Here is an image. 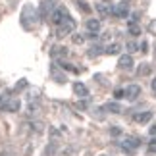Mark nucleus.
Listing matches in <instances>:
<instances>
[{
	"instance_id": "1",
	"label": "nucleus",
	"mask_w": 156,
	"mask_h": 156,
	"mask_svg": "<svg viewBox=\"0 0 156 156\" xmlns=\"http://www.w3.org/2000/svg\"><path fill=\"white\" fill-rule=\"evenodd\" d=\"M37 20H39V14H37V8L33 4H25L21 8V16H20V21H21V27L25 31H31V29L37 25Z\"/></svg>"
},
{
	"instance_id": "2",
	"label": "nucleus",
	"mask_w": 156,
	"mask_h": 156,
	"mask_svg": "<svg viewBox=\"0 0 156 156\" xmlns=\"http://www.w3.org/2000/svg\"><path fill=\"white\" fill-rule=\"evenodd\" d=\"M119 147H122V151L125 154H133L137 148L141 147V139H139V137H133V135H131V137H125V139L119 143Z\"/></svg>"
},
{
	"instance_id": "3",
	"label": "nucleus",
	"mask_w": 156,
	"mask_h": 156,
	"mask_svg": "<svg viewBox=\"0 0 156 156\" xmlns=\"http://www.w3.org/2000/svg\"><path fill=\"white\" fill-rule=\"evenodd\" d=\"M73 29H75V21H73V17H66V20L58 25V31L56 35L58 37H66V35H69V33H73Z\"/></svg>"
},
{
	"instance_id": "4",
	"label": "nucleus",
	"mask_w": 156,
	"mask_h": 156,
	"mask_svg": "<svg viewBox=\"0 0 156 156\" xmlns=\"http://www.w3.org/2000/svg\"><path fill=\"white\" fill-rule=\"evenodd\" d=\"M66 17H69V14H68V10H66V8H56V10H54L52 12V14H50V21L54 23V25H60V23H62L64 20H66Z\"/></svg>"
},
{
	"instance_id": "5",
	"label": "nucleus",
	"mask_w": 156,
	"mask_h": 156,
	"mask_svg": "<svg viewBox=\"0 0 156 156\" xmlns=\"http://www.w3.org/2000/svg\"><path fill=\"white\" fill-rule=\"evenodd\" d=\"M118 68H122V69H131V68H133V58H131V54H123V56H119Z\"/></svg>"
},
{
	"instance_id": "6",
	"label": "nucleus",
	"mask_w": 156,
	"mask_h": 156,
	"mask_svg": "<svg viewBox=\"0 0 156 156\" xmlns=\"http://www.w3.org/2000/svg\"><path fill=\"white\" fill-rule=\"evenodd\" d=\"M139 94H141V87L139 85H129L127 89H125V98L127 100H135Z\"/></svg>"
},
{
	"instance_id": "7",
	"label": "nucleus",
	"mask_w": 156,
	"mask_h": 156,
	"mask_svg": "<svg viewBox=\"0 0 156 156\" xmlns=\"http://www.w3.org/2000/svg\"><path fill=\"white\" fill-rule=\"evenodd\" d=\"M110 14H114L116 17H127L129 16V10H127V6L125 4H118V6H114Z\"/></svg>"
},
{
	"instance_id": "8",
	"label": "nucleus",
	"mask_w": 156,
	"mask_h": 156,
	"mask_svg": "<svg viewBox=\"0 0 156 156\" xmlns=\"http://www.w3.org/2000/svg\"><path fill=\"white\" fill-rule=\"evenodd\" d=\"M135 122L137 123H148V122H151V119H152V112H139V114H135Z\"/></svg>"
},
{
	"instance_id": "9",
	"label": "nucleus",
	"mask_w": 156,
	"mask_h": 156,
	"mask_svg": "<svg viewBox=\"0 0 156 156\" xmlns=\"http://www.w3.org/2000/svg\"><path fill=\"white\" fill-rule=\"evenodd\" d=\"M73 93L77 94V97H89V89L85 87V85H83V83H79V81H77V83H73Z\"/></svg>"
},
{
	"instance_id": "10",
	"label": "nucleus",
	"mask_w": 156,
	"mask_h": 156,
	"mask_svg": "<svg viewBox=\"0 0 156 156\" xmlns=\"http://www.w3.org/2000/svg\"><path fill=\"white\" fill-rule=\"evenodd\" d=\"M52 58H64V56H68V48L66 46H52Z\"/></svg>"
},
{
	"instance_id": "11",
	"label": "nucleus",
	"mask_w": 156,
	"mask_h": 156,
	"mask_svg": "<svg viewBox=\"0 0 156 156\" xmlns=\"http://www.w3.org/2000/svg\"><path fill=\"white\" fill-rule=\"evenodd\" d=\"M98 29H100V21L98 20H89L87 21V31L89 33H94V35H97Z\"/></svg>"
},
{
	"instance_id": "12",
	"label": "nucleus",
	"mask_w": 156,
	"mask_h": 156,
	"mask_svg": "<svg viewBox=\"0 0 156 156\" xmlns=\"http://www.w3.org/2000/svg\"><path fill=\"white\" fill-rule=\"evenodd\" d=\"M102 110H106V112H112V114H119L122 112V106H119L118 102H108V104H104V108Z\"/></svg>"
},
{
	"instance_id": "13",
	"label": "nucleus",
	"mask_w": 156,
	"mask_h": 156,
	"mask_svg": "<svg viewBox=\"0 0 156 156\" xmlns=\"http://www.w3.org/2000/svg\"><path fill=\"white\" fill-rule=\"evenodd\" d=\"M20 108H21V100H17V98H10L8 108H6V110H8V112H17Z\"/></svg>"
},
{
	"instance_id": "14",
	"label": "nucleus",
	"mask_w": 156,
	"mask_h": 156,
	"mask_svg": "<svg viewBox=\"0 0 156 156\" xmlns=\"http://www.w3.org/2000/svg\"><path fill=\"white\" fill-rule=\"evenodd\" d=\"M119 50H122V44H119V43H114V44H108L106 46V54H118Z\"/></svg>"
},
{
	"instance_id": "15",
	"label": "nucleus",
	"mask_w": 156,
	"mask_h": 156,
	"mask_svg": "<svg viewBox=\"0 0 156 156\" xmlns=\"http://www.w3.org/2000/svg\"><path fill=\"white\" fill-rule=\"evenodd\" d=\"M50 73H52L54 79H56V83H60V85H62V83H66V77H64L62 73H60V71H58L56 68H52V69H50Z\"/></svg>"
},
{
	"instance_id": "16",
	"label": "nucleus",
	"mask_w": 156,
	"mask_h": 156,
	"mask_svg": "<svg viewBox=\"0 0 156 156\" xmlns=\"http://www.w3.org/2000/svg\"><path fill=\"white\" fill-rule=\"evenodd\" d=\"M148 73H151V66H148V64H141L139 69H137V75L145 77V75H148Z\"/></svg>"
},
{
	"instance_id": "17",
	"label": "nucleus",
	"mask_w": 156,
	"mask_h": 156,
	"mask_svg": "<svg viewBox=\"0 0 156 156\" xmlns=\"http://www.w3.org/2000/svg\"><path fill=\"white\" fill-rule=\"evenodd\" d=\"M8 102H10V94H8V93H4L2 97H0V112L8 108Z\"/></svg>"
},
{
	"instance_id": "18",
	"label": "nucleus",
	"mask_w": 156,
	"mask_h": 156,
	"mask_svg": "<svg viewBox=\"0 0 156 156\" xmlns=\"http://www.w3.org/2000/svg\"><path fill=\"white\" fill-rule=\"evenodd\" d=\"M129 33L133 35V37H139V35H141V27L137 25V23H133V21H129Z\"/></svg>"
},
{
	"instance_id": "19",
	"label": "nucleus",
	"mask_w": 156,
	"mask_h": 156,
	"mask_svg": "<svg viewBox=\"0 0 156 156\" xmlns=\"http://www.w3.org/2000/svg\"><path fill=\"white\" fill-rule=\"evenodd\" d=\"M77 6H79V10L83 12V14H91V6H89L87 2H83V0H77Z\"/></svg>"
},
{
	"instance_id": "20",
	"label": "nucleus",
	"mask_w": 156,
	"mask_h": 156,
	"mask_svg": "<svg viewBox=\"0 0 156 156\" xmlns=\"http://www.w3.org/2000/svg\"><path fill=\"white\" fill-rule=\"evenodd\" d=\"M60 66L66 69V71H71V73H79V69L75 68V66H71V64H68V62H60Z\"/></svg>"
},
{
	"instance_id": "21",
	"label": "nucleus",
	"mask_w": 156,
	"mask_h": 156,
	"mask_svg": "<svg viewBox=\"0 0 156 156\" xmlns=\"http://www.w3.org/2000/svg\"><path fill=\"white\" fill-rule=\"evenodd\" d=\"M100 52H102V46L94 44V46H91V50H89V56H97V54H100Z\"/></svg>"
},
{
	"instance_id": "22",
	"label": "nucleus",
	"mask_w": 156,
	"mask_h": 156,
	"mask_svg": "<svg viewBox=\"0 0 156 156\" xmlns=\"http://www.w3.org/2000/svg\"><path fill=\"white\" fill-rule=\"evenodd\" d=\"M97 10L100 12V14H102V16H108V14H110V8H108V6H104V4H100V6H97Z\"/></svg>"
},
{
	"instance_id": "23",
	"label": "nucleus",
	"mask_w": 156,
	"mask_h": 156,
	"mask_svg": "<svg viewBox=\"0 0 156 156\" xmlns=\"http://www.w3.org/2000/svg\"><path fill=\"white\" fill-rule=\"evenodd\" d=\"M25 87H27V79H20L17 85H16V91H21V89H25Z\"/></svg>"
},
{
	"instance_id": "24",
	"label": "nucleus",
	"mask_w": 156,
	"mask_h": 156,
	"mask_svg": "<svg viewBox=\"0 0 156 156\" xmlns=\"http://www.w3.org/2000/svg\"><path fill=\"white\" fill-rule=\"evenodd\" d=\"M110 135L112 137H119L122 135V127H110Z\"/></svg>"
},
{
	"instance_id": "25",
	"label": "nucleus",
	"mask_w": 156,
	"mask_h": 156,
	"mask_svg": "<svg viewBox=\"0 0 156 156\" xmlns=\"http://www.w3.org/2000/svg\"><path fill=\"white\" fill-rule=\"evenodd\" d=\"M73 43L75 44H83L85 43V37H83V35H73Z\"/></svg>"
},
{
	"instance_id": "26",
	"label": "nucleus",
	"mask_w": 156,
	"mask_h": 156,
	"mask_svg": "<svg viewBox=\"0 0 156 156\" xmlns=\"http://www.w3.org/2000/svg\"><path fill=\"white\" fill-rule=\"evenodd\" d=\"M122 97H125V91L123 89H116L114 91V98H122Z\"/></svg>"
},
{
	"instance_id": "27",
	"label": "nucleus",
	"mask_w": 156,
	"mask_h": 156,
	"mask_svg": "<svg viewBox=\"0 0 156 156\" xmlns=\"http://www.w3.org/2000/svg\"><path fill=\"white\" fill-rule=\"evenodd\" d=\"M137 48H139V46H137V43H133V41H131V43H127V50H129V52H135Z\"/></svg>"
},
{
	"instance_id": "28",
	"label": "nucleus",
	"mask_w": 156,
	"mask_h": 156,
	"mask_svg": "<svg viewBox=\"0 0 156 156\" xmlns=\"http://www.w3.org/2000/svg\"><path fill=\"white\" fill-rule=\"evenodd\" d=\"M148 31H151L152 35H156V21H151V23H148Z\"/></svg>"
},
{
	"instance_id": "29",
	"label": "nucleus",
	"mask_w": 156,
	"mask_h": 156,
	"mask_svg": "<svg viewBox=\"0 0 156 156\" xmlns=\"http://www.w3.org/2000/svg\"><path fill=\"white\" fill-rule=\"evenodd\" d=\"M148 151H151V152H156V137L151 141V145H148Z\"/></svg>"
},
{
	"instance_id": "30",
	"label": "nucleus",
	"mask_w": 156,
	"mask_h": 156,
	"mask_svg": "<svg viewBox=\"0 0 156 156\" xmlns=\"http://www.w3.org/2000/svg\"><path fill=\"white\" fill-rule=\"evenodd\" d=\"M87 100H81V102H77V108H81V110H85V108H87Z\"/></svg>"
},
{
	"instance_id": "31",
	"label": "nucleus",
	"mask_w": 156,
	"mask_h": 156,
	"mask_svg": "<svg viewBox=\"0 0 156 156\" xmlns=\"http://www.w3.org/2000/svg\"><path fill=\"white\" fill-rule=\"evenodd\" d=\"M141 50L147 52V50H148V44H147V43H141Z\"/></svg>"
},
{
	"instance_id": "32",
	"label": "nucleus",
	"mask_w": 156,
	"mask_h": 156,
	"mask_svg": "<svg viewBox=\"0 0 156 156\" xmlns=\"http://www.w3.org/2000/svg\"><path fill=\"white\" fill-rule=\"evenodd\" d=\"M151 135H156V125H152V127H151Z\"/></svg>"
},
{
	"instance_id": "33",
	"label": "nucleus",
	"mask_w": 156,
	"mask_h": 156,
	"mask_svg": "<svg viewBox=\"0 0 156 156\" xmlns=\"http://www.w3.org/2000/svg\"><path fill=\"white\" fill-rule=\"evenodd\" d=\"M151 87H152L154 91H156V77H154V79H152V83H151Z\"/></svg>"
},
{
	"instance_id": "34",
	"label": "nucleus",
	"mask_w": 156,
	"mask_h": 156,
	"mask_svg": "<svg viewBox=\"0 0 156 156\" xmlns=\"http://www.w3.org/2000/svg\"><path fill=\"white\" fill-rule=\"evenodd\" d=\"M154 48H156V46H154Z\"/></svg>"
}]
</instances>
